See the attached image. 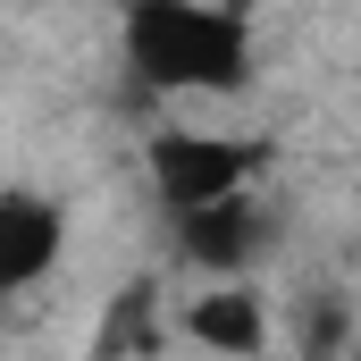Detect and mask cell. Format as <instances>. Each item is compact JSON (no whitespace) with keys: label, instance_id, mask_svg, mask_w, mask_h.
Listing matches in <instances>:
<instances>
[{"label":"cell","instance_id":"obj_2","mask_svg":"<svg viewBox=\"0 0 361 361\" xmlns=\"http://www.w3.org/2000/svg\"><path fill=\"white\" fill-rule=\"evenodd\" d=\"M261 160H269L261 143L219 135V126H152V143H143V177H152V193H160L169 219H177V210H210V202L252 193Z\"/></svg>","mask_w":361,"mask_h":361},{"label":"cell","instance_id":"obj_4","mask_svg":"<svg viewBox=\"0 0 361 361\" xmlns=\"http://www.w3.org/2000/svg\"><path fill=\"white\" fill-rule=\"evenodd\" d=\"M59 252H68V210L51 193H8L0 202V286L34 294L42 277L59 269Z\"/></svg>","mask_w":361,"mask_h":361},{"label":"cell","instance_id":"obj_1","mask_svg":"<svg viewBox=\"0 0 361 361\" xmlns=\"http://www.w3.org/2000/svg\"><path fill=\"white\" fill-rule=\"evenodd\" d=\"M118 59L160 101H227L252 85L261 42H252V8L235 0H126Z\"/></svg>","mask_w":361,"mask_h":361},{"label":"cell","instance_id":"obj_5","mask_svg":"<svg viewBox=\"0 0 361 361\" xmlns=\"http://www.w3.org/2000/svg\"><path fill=\"white\" fill-rule=\"evenodd\" d=\"M252 244H261V202H252V193L210 202V210H177V252H185V261H202V269H219V277L244 269Z\"/></svg>","mask_w":361,"mask_h":361},{"label":"cell","instance_id":"obj_7","mask_svg":"<svg viewBox=\"0 0 361 361\" xmlns=\"http://www.w3.org/2000/svg\"><path fill=\"white\" fill-rule=\"evenodd\" d=\"M235 8H261V0H235Z\"/></svg>","mask_w":361,"mask_h":361},{"label":"cell","instance_id":"obj_6","mask_svg":"<svg viewBox=\"0 0 361 361\" xmlns=\"http://www.w3.org/2000/svg\"><path fill=\"white\" fill-rule=\"evenodd\" d=\"M160 345V294L152 286H126L109 311H101V336H92V361H126Z\"/></svg>","mask_w":361,"mask_h":361},{"label":"cell","instance_id":"obj_3","mask_svg":"<svg viewBox=\"0 0 361 361\" xmlns=\"http://www.w3.org/2000/svg\"><path fill=\"white\" fill-rule=\"evenodd\" d=\"M177 336H193L202 353H219V361H252V353H269V302L244 277H210L177 311Z\"/></svg>","mask_w":361,"mask_h":361}]
</instances>
